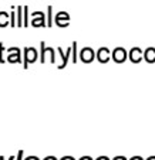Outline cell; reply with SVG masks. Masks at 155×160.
Wrapping results in <instances>:
<instances>
[{
	"mask_svg": "<svg viewBox=\"0 0 155 160\" xmlns=\"http://www.w3.org/2000/svg\"><path fill=\"white\" fill-rule=\"evenodd\" d=\"M78 58L84 64H90V62H93V61H94V58H97V52H95L91 47H84V48L80 51Z\"/></svg>",
	"mask_w": 155,
	"mask_h": 160,
	"instance_id": "3957f363",
	"label": "cell"
},
{
	"mask_svg": "<svg viewBox=\"0 0 155 160\" xmlns=\"http://www.w3.org/2000/svg\"><path fill=\"white\" fill-rule=\"evenodd\" d=\"M95 160H111V159H110L108 156H100V157H97Z\"/></svg>",
	"mask_w": 155,
	"mask_h": 160,
	"instance_id": "cb8c5ba5",
	"label": "cell"
},
{
	"mask_svg": "<svg viewBox=\"0 0 155 160\" xmlns=\"http://www.w3.org/2000/svg\"><path fill=\"white\" fill-rule=\"evenodd\" d=\"M23 13H24V18H23V27H29V16H30V13H29V6H24L23 7Z\"/></svg>",
	"mask_w": 155,
	"mask_h": 160,
	"instance_id": "9a60e30c",
	"label": "cell"
},
{
	"mask_svg": "<svg viewBox=\"0 0 155 160\" xmlns=\"http://www.w3.org/2000/svg\"><path fill=\"white\" fill-rule=\"evenodd\" d=\"M23 7L24 6H19L17 7V27H23V18H24Z\"/></svg>",
	"mask_w": 155,
	"mask_h": 160,
	"instance_id": "4fadbf2b",
	"label": "cell"
},
{
	"mask_svg": "<svg viewBox=\"0 0 155 160\" xmlns=\"http://www.w3.org/2000/svg\"><path fill=\"white\" fill-rule=\"evenodd\" d=\"M60 160H76V159H74L73 156H64V157H61Z\"/></svg>",
	"mask_w": 155,
	"mask_h": 160,
	"instance_id": "7402d4cb",
	"label": "cell"
},
{
	"mask_svg": "<svg viewBox=\"0 0 155 160\" xmlns=\"http://www.w3.org/2000/svg\"><path fill=\"white\" fill-rule=\"evenodd\" d=\"M3 52H4V45H3V42H0V64L6 62V60L3 58Z\"/></svg>",
	"mask_w": 155,
	"mask_h": 160,
	"instance_id": "ac0fdd59",
	"label": "cell"
},
{
	"mask_svg": "<svg viewBox=\"0 0 155 160\" xmlns=\"http://www.w3.org/2000/svg\"><path fill=\"white\" fill-rule=\"evenodd\" d=\"M71 57H73V64L78 61V52H77V41H73L71 44Z\"/></svg>",
	"mask_w": 155,
	"mask_h": 160,
	"instance_id": "5bb4252c",
	"label": "cell"
},
{
	"mask_svg": "<svg viewBox=\"0 0 155 160\" xmlns=\"http://www.w3.org/2000/svg\"><path fill=\"white\" fill-rule=\"evenodd\" d=\"M47 26L49 27L53 26V6L47 7Z\"/></svg>",
	"mask_w": 155,
	"mask_h": 160,
	"instance_id": "2e32d148",
	"label": "cell"
},
{
	"mask_svg": "<svg viewBox=\"0 0 155 160\" xmlns=\"http://www.w3.org/2000/svg\"><path fill=\"white\" fill-rule=\"evenodd\" d=\"M128 58L132 64H140L144 60V51L140 47H132V48L128 51Z\"/></svg>",
	"mask_w": 155,
	"mask_h": 160,
	"instance_id": "277c9868",
	"label": "cell"
},
{
	"mask_svg": "<svg viewBox=\"0 0 155 160\" xmlns=\"http://www.w3.org/2000/svg\"><path fill=\"white\" fill-rule=\"evenodd\" d=\"M111 58H113V61L115 64H122L127 61L128 51L124 48V47H117V48H114L113 52H111Z\"/></svg>",
	"mask_w": 155,
	"mask_h": 160,
	"instance_id": "7a4b0ae2",
	"label": "cell"
},
{
	"mask_svg": "<svg viewBox=\"0 0 155 160\" xmlns=\"http://www.w3.org/2000/svg\"><path fill=\"white\" fill-rule=\"evenodd\" d=\"M47 57L50 58V62H56V55H54V50L51 47H47Z\"/></svg>",
	"mask_w": 155,
	"mask_h": 160,
	"instance_id": "e0dca14e",
	"label": "cell"
},
{
	"mask_svg": "<svg viewBox=\"0 0 155 160\" xmlns=\"http://www.w3.org/2000/svg\"><path fill=\"white\" fill-rule=\"evenodd\" d=\"M113 160H128V159L125 156H115Z\"/></svg>",
	"mask_w": 155,
	"mask_h": 160,
	"instance_id": "44dd1931",
	"label": "cell"
},
{
	"mask_svg": "<svg viewBox=\"0 0 155 160\" xmlns=\"http://www.w3.org/2000/svg\"><path fill=\"white\" fill-rule=\"evenodd\" d=\"M47 61V45L44 41L40 42V62L46 64Z\"/></svg>",
	"mask_w": 155,
	"mask_h": 160,
	"instance_id": "8fae6325",
	"label": "cell"
},
{
	"mask_svg": "<svg viewBox=\"0 0 155 160\" xmlns=\"http://www.w3.org/2000/svg\"><path fill=\"white\" fill-rule=\"evenodd\" d=\"M110 58H111V51H110L107 47H101V48L97 51V60H98V62L107 64L110 61Z\"/></svg>",
	"mask_w": 155,
	"mask_h": 160,
	"instance_id": "9c48e42d",
	"label": "cell"
},
{
	"mask_svg": "<svg viewBox=\"0 0 155 160\" xmlns=\"http://www.w3.org/2000/svg\"><path fill=\"white\" fill-rule=\"evenodd\" d=\"M37 55H39V52H37V48H34V47H26L23 50V67H24V70H27L29 64L36 62Z\"/></svg>",
	"mask_w": 155,
	"mask_h": 160,
	"instance_id": "6da1fadb",
	"label": "cell"
},
{
	"mask_svg": "<svg viewBox=\"0 0 155 160\" xmlns=\"http://www.w3.org/2000/svg\"><path fill=\"white\" fill-rule=\"evenodd\" d=\"M144 60L148 64L155 62V47H148V48L144 51Z\"/></svg>",
	"mask_w": 155,
	"mask_h": 160,
	"instance_id": "30bf717a",
	"label": "cell"
},
{
	"mask_svg": "<svg viewBox=\"0 0 155 160\" xmlns=\"http://www.w3.org/2000/svg\"><path fill=\"white\" fill-rule=\"evenodd\" d=\"M23 154H24V152H23V150H19L17 156H16V160H24V159H23Z\"/></svg>",
	"mask_w": 155,
	"mask_h": 160,
	"instance_id": "d6986e66",
	"label": "cell"
},
{
	"mask_svg": "<svg viewBox=\"0 0 155 160\" xmlns=\"http://www.w3.org/2000/svg\"><path fill=\"white\" fill-rule=\"evenodd\" d=\"M24 160H40V159L37 156H27Z\"/></svg>",
	"mask_w": 155,
	"mask_h": 160,
	"instance_id": "ffe728a7",
	"label": "cell"
},
{
	"mask_svg": "<svg viewBox=\"0 0 155 160\" xmlns=\"http://www.w3.org/2000/svg\"><path fill=\"white\" fill-rule=\"evenodd\" d=\"M43 160H58V159L56 156H47V157H44Z\"/></svg>",
	"mask_w": 155,
	"mask_h": 160,
	"instance_id": "603a6c76",
	"label": "cell"
},
{
	"mask_svg": "<svg viewBox=\"0 0 155 160\" xmlns=\"http://www.w3.org/2000/svg\"><path fill=\"white\" fill-rule=\"evenodd\" d=\"M57 51H58V54H60V58H61V64L58 65V70H63V68H66V67H67L68 58L71 57V47H68V50L66 52L61 50V47H58Z\"/></svg>",
	"mask_w": 155,
	"mask_h": 160,
	"instance_id": "ba28073f",
	"label": "cell"
},
{
	"mask_svg": "<svg viewBox=\"0 0 155 160\" xmlns=\"http://www.w3.org/2000/svg\"><path fill=\"white\" fill-rule=\"evenodd\" d=\"M7 62H10V64H19V62H21V52H20V48H19V47L9 48Z\"/></svg>",
	"mask_w": 155,
	"mask_h": 160,
	"instance_id": "52a82bcc",
	"label": "cell"
},
{
	"mask_svg": "<svg viewBox=\"0 0 155 160\" xmlns=\"http://www.w3.org/2000/svg\"><path fill=\"white\" fill-rule=\"evenodd\" d=\"M145 160H155V156H149L148 159H145Z\"/></svg>",
	"mask_w": 155,
	"mask_h": 160,
	"instance_id": "83f0119b",
	"label": "cell"
},
{
	"mask_svg": "<svg viewBox=\"0 0 155 160\" xmlns=\"http://www.w3.org/2000/svg\"><path fill=\"white\" fill-rule=\"evenodd\" d=\"M10 24V17H9V13L6 12H0V27H7Z\"/></svg>",
	"mask_w": 155,
	"mask_h": 160,
	"instance_id": "7c38bea8",
	"label": "cell"
},
{
	"mask_svg": "<svg viewBox=\"0 0 155 160\" xmlns=\"http://www.w3.org/2000/svg\"><path fill=\"white\" fill-rule=\"evenodd\" d=\"M80 160H94V159H93L91 156H83V157H81V159H80Z\"/></svg>",
	"mask_w": 155,
	"mask_h": 160,
	"instance_id": "d4e9b609",
	"label": "cell"
},
{
	"mask_svg": "<svg viewBox=\"0 0 155 160\" xmlns=\"http://www.w3.org/2000/svg\"><path fill=\"white\" fill-rule=\"evenodd\" d=\"M130 160H144V159H142V157H141V156H132Z\"/></svg>",
	"mask_w": 155,
	"mask_h": 160,
	"instance_id": "484cf974",
	"label": "cell"
},
{
	"mask_svg": "<svg viewBox=\"0 0 155 160\" xmlns=\"http://www.w3.org/2000/svg\"><path fill=\"white\" fill-rule=\"evenodd\" d=\"M54 23L58 27H67L70 24V14L67 12H58L54 17Z\"/></svg>",
	"mask_w": 155,
	"mask_h": 160,
	"instance_id": "5b68a950",
	"label": "cell"
},
{
	"mask_svg": "<svg viewBox=\"0 0 155 160\" xmlns=\"http://www.w3.org/2000/svg\"><path fill=\"white\" fill-rule=\"evenodd\" d=\"M31 16H33V20H31L30 24L33 26V27H46L47 23H46V16H44V13L43 12H34L31 13Z\"/></svg>",
	"mask_w": 155,
	"mask_h": 160,
	"instance_id": "8992f818",
	"label": "cell"
},
{
	"mask_svg": "<svg viewBox=\"0 0 155 160\" xmlns=\"http://www.w3.org/2000/svg\"><path fill=\"white\" fill-rule=\"evenodd\" d=\"M0 160H4V157H3V156H0ZM9 160H16V157H14V156H10V157H9Z\"/></svg>",
	"mask_w": 155,
	"mask_h": 160,
	"instance_id": "4316f807",
	"label": "cell"
}]
</instances>
